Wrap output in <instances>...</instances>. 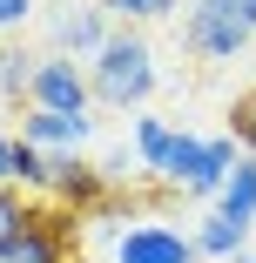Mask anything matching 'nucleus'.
Returning <instances> with one entry per match:
<instances>
[{"mask_svg":"<svg viewBox=\"0 0 256 263\" xmlns=\"http://www.w3.org/2000/svg\"><path fill=\"white\" fill-rule=\"evenodd\" d=\"M216 216L256 230V155H236V169H229L223 189H216Z\"/></svg>","mask_w":256,"mask_h":263,"instance_id":"1a4fd4ad","label":"nucleus"},{"mask_svg":"<svg viewBox=\"0 0 256 263\" xmlns=\"http://www.w3.org/2000/svg\"><path fill=\"white\" fill-rule=\"evenodd\" d=\"M189 243H195V256H209V263H223V256H236V250H249L256 243V230L249 223H229V216H202L195 230H189Z\"/></svg>","mask_w":256,"mask_h":263,"instance_id":"9d476101","label":"nucleus"},{"mask_svg":"<svg viewBox=\"0 0 256 263\" xmlns=\"http://www.w3.org/2000/svg\"><path fill=\"white\" fill-rule=\"evenodd\" d=\"M101 7L122 21H162V14H175V0H101Z\"/></svg>","mask_w":256,"mask_h":263,"instance_id":"2eb2a0df","label":"nucleus"},{"mask_svg":"<svg viewBox=\"0 0 256 263\" xmlns=\"http://www.w3.org/2000/svg\"><path fill=\"white\" fill-rule=\"evenodd\" d=\"M94 135V115H54V108H27L21 115V142L41 155H74Z\"/></svg>","mask_w":256,"mask_h":263,"instance_id":"0eeeda50","label":"nucleus"},{"mask_svg":"<svg viewBox=\"0 0 256 263\" xmlns=\"http://www.w3.org/2000/svg\"><path fill=\"white\" fill-rule=\"evenodd\" d=\"M0 263H68V216L61 209H34V223L0 243Z\"/></svg>","mask_w":256,"mask_h":263,"instance_id":"423d86ee","label":"nucleus"},{"mask_svg":"<svg viewBox=\"0 0 256 263\" xmlns=\"http://www.w3.org/2000/svg\"><path fill=\"white\" fill-rule=\"evenodd\" d=\"M34 209H41V202H34L27 189H14V182H0V243H7V236H21V230L34 223Z\"/></svg>","mask_w":256,"mask_h":263,"instance_id":"ddd939ff","label":"nucleus"},{"mask_svg":"<svg viewBox=\"0 0 256 263\" xmlns=\"http://www.w3.org/2000/svg\"><path fill=\"white\" fill-rule=\"evenodd\" d=\"M101 41H108V21H101L94 7H68V14L54 21V54H68V61H74V54L94 61V54H101Z\"/></svg>","mask_w":256,"mask_h":263,"instance_id":"6e6552de","label":"nucleus"},{"mask_svg":"<svg viewBox=\"0 0 256 263\" xmlns=\"http://www.w3.org/2000/svg\"><path fill=\"white\" fill-rule=\"evenodd\" d=\"M169 142H175V128H169V122H155V115H142V122H135V162L162 176V162H169Z\"/></svg>","mask_w":256,"mask_h":263,"instance_id":"9b49d317","label":"nucleus"},{"mask_svg":"<svg viewBox=\"0 0 256 263\" xmlns=\"http://www.w3.org/2000/svg\"><path fill=\"white\" fill-rule=\"evenodd\" d=\"M182 41L195 47L202 61H236L249 47V21L229 7V0H189V21H182Z\"/></svg>","mask_w":256,"mask_h":263,"instance_id":"7ed1b4c3","label":"nucleus"},{"mask_svg":"<svg viewBox=\"0 0 256 263\" xmlns=\"http://www.w3.org/2000/svg\"><path fill=\"white\" fill-rule=\"evenodd\" d=\"M223 263H256V243H249V250H236V256H223Z\"/></svg>","mask_w":256,"mask_h":263,"instance_id":"6ab92c4d","label":"nucleus"},{"mask_svg":"<svg viewBox=\"0 0 256 263\" xmlns=\"http://www.w3.org/2000/svg\"><path fill=\"white\" fill-rule=\"evenodd\" d=\"M115 263H202V256H195L189 230L148 216V223H128V230L115 236Z\"/></svg>","mask_w":256,"mask_h":263,"instance_id":"39448f33","label":"nucleus"},{"mask_svg":"<svg viewBox=\"0 0 256 263\" xmlns=\"http://www.w3.org/2000/svg\"><path fill=\"white\" fill-rule=\"evenodd\" d=\"M88 68L68 54H41L34 88H27V108H54V115H88Z\"/></svg>","mask_w":256,"mask_h":263,"instance_id":"20e7f679","label":"nucleus"},{"mask_svg":"<svg viewBox=\"0 0 256 263\" xmlns=\"http://www.w3.org/2000/svg\"><path fill=\"white\" fill-rule=\"evenodd\" d=\"M0 182H14V135L0 128Z\"/></svg>","mask_w":256,"mask_h":263,"instance_id":"f3484780","label":"nucleus"},{"mask_svg":"<svg viewBox=\"0 0 256 263\" xmlns=\"http://www.w3.org/2000/svg\"><path fill=\"white\" fill-rule=\"evenodd\" d=\"M229 142H236L243 155H256V81L229 101Z\"/></svg>","mask_w":256,"mask_h":263,"instance_id":"4468645a","label":"nucleus"},{"mask_svg":"<svg viewBox=\"0 0 256 263\" xmlns=\"http://www.w3.org/2000/svg\"><path fill=\"white\" fill-rule=\"evenodd\" d=\"M88 95L101 108H142L155 95V47L142 34H108L101 54L88 61Z\"/></svg>","mask_w":256,"mask_h":263,"instance_id":"f257e3e1","label":"nucleus"},{"mask_svg":"<svg viewBox=\"0 0 256 263\" xmlns=\"http://www.w3.org/2000/svg\"><path fill=\"white\" fill-rule=\"evenodd\" d=\"M229 7H236V14L249 21V34H256V0H229Z\"/></svg>","mask_w":256,"mask_h":263,"instance_id":"a211bd4d","label":"nucleus"},{"mask_svg":"<svg viewBox=\"0 0 256 263\" xmlns=\"http://www.w3.org/2000/svg\"><path fill=\"white\" fill-rule=\"evenodd\" d=\"M236 155H243V148H236L229 135H209V142H202V135H182V128H175L169 162H162V182L182 189V196H216L223 176L236 169Z\"/></svg>","mask_w":256,"mask_h":263,"instance_id":"f03ea898","label":"nucleus"},{"mask_svg":"<svg viewBox=\"0 0 256 263\" xmlns=\"http://www.w3.org/2000/svg\"><path fill=\"white\" fill-rule=\"evenodd\" d=\"M34 68H41V54H27V47H0V95L21 101V95L34 88Z\"/></svg>","mask_w":256,"mask_h":263,"instance_id":"f8f14e48","label":"nucleus"},{"mask_svg":"<svg viewBox=\"0 0 256 263\" xmlns=\"http://www.w3.org/2000/svg\"><path fill=\"white\" fill-rule=\"evenodd\" d=\"M27 7H34V0H0V34L21 27V21H27Z\"/></svg>","mask_w":256,"mask_h":263,"instance_id":"dca6fc26","label":"nucleus"}]
</instances>
